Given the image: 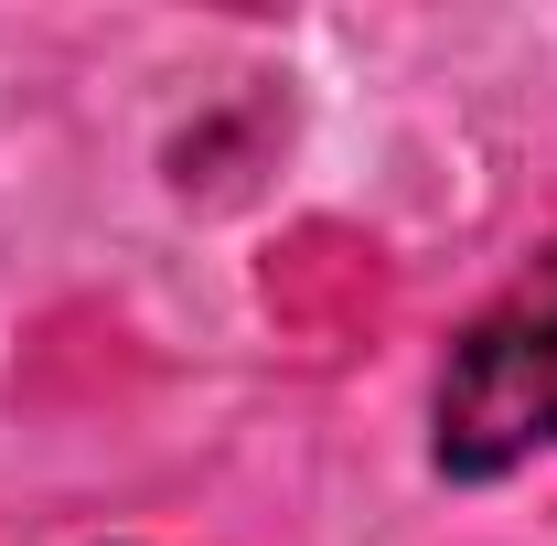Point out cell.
I'll return each mask as SVG.
<instances>
[{
    "instance_id": "6da1fadb",
    "label": "cell",
    "mask_w": 557,
    "mask_h": 546,
    "mask_svg": "<svg viewBox=\"0 0 557 546\" xmlns=\"http://www.w3.org/2000/svg\"><path fill=\"white\" fill-rule=\"evenodd\" d=\"M557 439V258L515 278L472 333L450 343V375H440V472L450 482H493L515 472L525 450Z\"/></svg>"
}]
</instances>
